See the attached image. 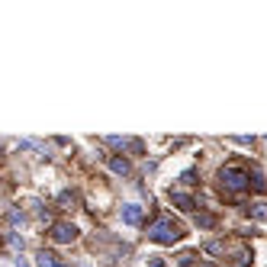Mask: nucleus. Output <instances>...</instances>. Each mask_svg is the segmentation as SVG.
Segmentation results:
<instances>
[{"label": "nucleus", "instance_id": "nucleus-1", "mask_svg": "<svg viewBox=\"0 0 267 267\" xmlns=\"http://www.w3.org/2000/svg\"><path fill=\"white\" fill-rule=\"evenodd\" d=\"M148 238L158 241V245H174V241L184 238V228H180V222H174V219H158L148 228Z\"/></svg>", "mask_w": 267, "mask_h": 267}, {"label": "nucleus", "instance_id": "nucleus-2", "mask_svg": "<svg viewBox=\"0 0 267 267\" xmlns=\"http://www.w3.org/2000/svg\"><path fill=\"white\" fill-rule=\"evenodd\" d=\"M219 180H222V187H225V190L238 193V190H245V187H248V171H245L241 164H225L222 171H219Z\"/></svg>", "mask_w": 267, "mask_h": 267}, {"label": "nucleus", "instance_id": "nucleus-3", "mask_svg": "<svg viewBox=\"0 0 267 267\" xmlns=\"http://www.w3.org/2000/svg\"><path fill=\"white\" fill-rule=\"evenodd\" d=\"M78 238V225L74 222H55L52 225V241L55 245H71Z\"/></svg>", "mask_w": 267, "mask_h": 267}, {"label": "nucleus", "instance_id": "nucleus-4", "mask_svg": "<svg viewBox=\"0 0 267 267\" xmlns=\"http://www.w3.org/2000/svg\"><path fill=\"white\" fill-rule=\"evenodd\" d=\"M142 219H145V209H142L139 203H126L123 206V222L126 225H139Z\"/></svg>", "mask_w": 267, "mask_h": 267}, {"label": "nucleus", "instance_id": "nucleus-5", "mask_svg": "<svg viewBox=\"0 0 267 267\" xmlns=\"http://www.w3.org/2000/svg\"><path fill=\"white\" fill-rule=\"evenodd\" d=\"M35 267H68L65 261H58V254H52V251H39L35 254Z\"/></svg>", "mask_w": 267, "mask_h": 267}, {"label": "nucleus", "instance_id": "nucleus-6", "mask_svg": "<svg viewBox=\"0 0 267 267\" xmlns=\"http://www.w3.org/2000/svg\"><path fill=\"white\" fill-rule=\"evenodd\" d=\"M171 203H177V209H184V213H190L193 206H197V203H193V197H190V193H184V190H171Z\"/></svg>", "mask_w": 267, "mask_h": 267}, {"label": "nucleus", "instance_id": "nucleus-7", "mask_svg": "<svg viewBox=\"0 0 267 267\" xmlns=\"http://www.w3.org/2000/svg\"><path fill=\"white\" fill-rule=\"evenodd\" d=\"M110 171H113V174H119V177H126V174L132 171V167H129V161H126V158L113 155V158H110Z\"/></svg>", "mask_w": 267, "mask_h": 267}, {"label": "nucleus", "instance_id": "nucleus-8", "mask_svg": "<svg viewBox=\"0 0 267 267\" xmlns=\"http://www.w3.org/2000/svg\"><path fill=\"white\" fill-rule=\"evenodd\" d=\"M248 216H251L254 222H264L267 219V203H254L251 209H248Z\"/></svg>", "mask_w": 267, "mask_h": 267}, {"label": "nucleus", "instance_id": "nucleus-9", "mask_svg": "<svg viewBox=\"0 0 267 267\" xmlns=\"http://www.w3.org/2000/svg\"><path fill=\"white\" fill-rule=\"evenodd\" d=\"M248 184H251L254 190H258V193H264V190H267V180H264V174H261V171L248 174Z\"/></svg>", "mask_w": 267, "mask_h": 267}, {"label": "nucleus", "instance_id": "nucleus-10", "mask_svg": "<svg viewBox=\"0 0 267 267\" xmlns=\"http://www.w3.org/2000/svg\"><path fill=\"white\" fill-rule=\"evenodd\" d=\"M197 225H203V228H213V225H216V216H209V213H200V216H197Z\"/></svg>", "mask_w": 267, "mask_h": 267}, {"label": "nucleus", "instance_id": "nucleus-11", "mask_svg": "<svg viewBox=\"0 0 267 267\" xmlns=\"http://www.w3.org/2000/svg\"><path fill=\"white\" fill-rule=\"evenodd\" d=\"M180 264H184V267H190L193 261H197V254H193V251H184V254H180V258H177Z\"/></svg>", "mask_w": 267, "mask_h": 267}, {"label": "nucleus", "instance_id": "nucleus-12", "mask_svg": "<svg viewBox=\"0 0 267 267\" xmlns=\"http://www.w3.org/2000/svg\"><path fill=\"white\" fill-rule=\"evenodd\" d=\"M7 241H10V248H20V251H23V238H20L16 232H10V235H7Z\"/></svg>", "mask_w": 267, "mask_h": 267}, {"label": "nucleus", "instance_id": "nucleus-13", "mask_svg": "<svg viewBox=\"0 0 267 267\" xmlns=\"http://www.w3.org/2000/svg\"><path fill=\"white\" fill-rule=\"evenodd\" d=\"M10 222H23V213L20 209H10Z\"/></svg>", "mask_w": 267, "mask_h": 267}, {"label": "nucleus", "instance_id": "nucleus-14", "mask_svg": "<svg viewBox=\"0 0 267 267\" xmlns=\"http://www.w3.org/2000/svg\"><path fill=\"white\" fill-rule=\"evenodd\" d=\"M193 177H197L193 171H184V174H180V180H184V184H193Z\"/></svg>", "mask_w": 267, "mask_h": 267}, {"label": "nucleus", "instance_id": "nucleus-15", "mask_svg": "<svg viewBox=\"0 0 267 267\" xmlns=\"http://www.w3.org/2000/svg\"><path fill=\"white\" fill-rule=\"evenodd\" d=\"M16 267H29V261L26 258H16Z\"/></svg>", "mask_w": 267, "mask_h": 267}, {"label": "nucleus", "instance_id": "nucleus-16", "mask_svg": "<svg viewBox=\"0 0 267 267\" xmlns=\"http://www.w3.org/2000/svg\"><path fill=\"white\" fill-rule=\"evenodd\" d=\"M148 267H164V264H161V258H155V261H151Z\"/></svg>", "mask_w": 267, "mask_h": 267}]
</instances>
